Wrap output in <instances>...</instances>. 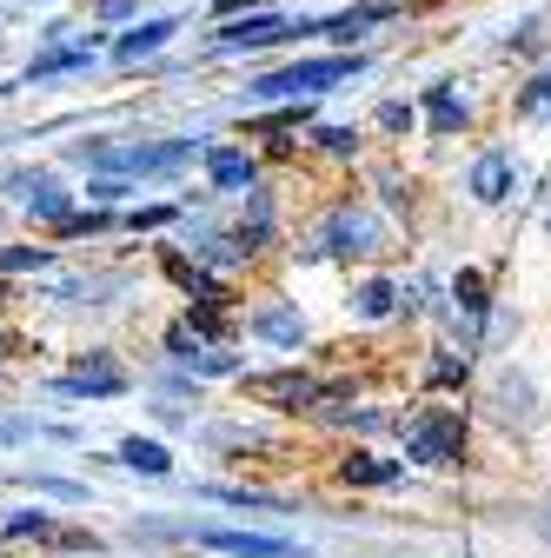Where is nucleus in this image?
<instances>
[{
    "instance_id": "obj_1",
    "label": "nucleus",
    "mask_w": 551,
    "mask_h": 558,
    "mask_svg": "<svg viewBox=\"0 0 551 558\" xmlns=\"http://www.w3.org/2000/svg\"><path fill=\"white\" fill-rule=\"evenodd\" d=\"M353 74H359V60H346V53H319V60H293L286 74H266L259 94H266V100H306V94H326V87L353 81Z\"/></svg>"
},
{
    "instance_id": "obj_2",
    "label": "nucleus",
    "mask_w": 551,
    "mask_h": 558,
    "mask_svg": "<svg viewBox=\"0 0 551 558\" xmlns=\"http://www.w3.org/2000/svg\"><path fill=\"white\" fill-rule=\"evenodd\" d=\"M458 418L452 412H432V418H419V426H412V459H426V465H445V459H458Z\"/></svg>"
},
{
    "instance_id": "obj_3",
    "label": "nucleus",
    "mask_w": 551,
    "mask_h": 558,
    "mask_svg": "<svg viewBox=\"0 0 551 558\" xmlns=\"http://www.w3.org/2000/svg\"><path fill=\"white\" fill-rule=\"evenodd\" d=\"M199 545H213V551H226V558H299V545H286V538H266V532H199Z\"/></svg>"
},
{
    "instance_id": "obj_4",
    "label": "nucleus",
    "mask_w": 551,
    "mask_h": 558,
    "mask_svg": "<svg viewBox=\"0 0 551 558\" xmlns=\"http://www.w3.org/2000/svg\"><path fill=\"white\" fill-rule=\"evenodd\" d=\"M286 34H293V21L259 14V21H233V27H220L213 47H220V53H240V47H272V40H286Z\"/></svg>"
},
{
    "instance_id": "obj_5",
    "label": "nucleus",
    "mask_w": 551,
    "mask_h": 558,
    "mask_svg": "<svg viewBox=\"0 0 551 558\" xmlns=\"http://www.w3.org/2000/svg\"><path fill=\"white\" fill-rule=\"evenodd\" d=\"M186 154H193L186 140H167V147H120V154H94V160L126 167V173H167V167H180Z\"/></svg>"
},
{
    "instance_id": "obj_6",
    "label": "nucleus",
    "mask_w": 551,
    "mask_h": 558,
    "mask_svg": "<svg viewBox=\"0 0 551 558\" xmlns=\"http://www.w3.org/2000/svg\"><path fill=\"white\" fill-rule=\"evenodd\" d=\"M505 186H512V160L505 154H486V160L472 167V193L478 199H505Z\"/></svg>"
},
{
    "instance_id": "obj_7",
    "label": "nucleus",
    "mask_w": 551,
    "mask_h": 558,
    "mask_svg": "<svg viewBox=\"0 0 551 558\" xmlns=\"http://www.w3.org/2000/svg\"><path fill=\"white\" fill-rule=\"evenodd\" d=\"M206 173H213V186H253V160L233 154V147H213V154H206Z\"/></svg>"
},
{
    "instance_id": "obj_8",
    "label": "nucleus",
    "mask_w": 551,
    "mask_h": 558,
    "mask_svg": "<svg viewBox=\"0 0 551 558\" xmlns=\"http://www.w3.org/2000/svg\"><path fill=\"white\" fill-rule=\"evenodd\" d=\"M66 392H120V366H107V360H81L74 373H66Z\"/></svg>"
},
{
    "instance_id": "obj_9",
    "label": "nucleus",
    "mask_w": 551,
    "mask_h": 558,
    "mask_svg": "<svg viewBox=\"0 0 551 558\" xmlns=\"http://www.w3.org/2000/svg\"><path fill=\"white\" fill-rule=\"evenodd\" d=\"M167 34H173V21H147V27H133V34H120V60H140V53L167 47Z\"/></svg>"
},
{
    "instance_id": "obj_10",
    "label": "nucleus",
    "mask_w": 551,
    "mask_h": 558,
    "mask_svg": "<svg viewBox=\"0 0 551 558\" xmlns=\"http://www.w3.org/2000/svg\"><path fill=\"white\" fill-rule=\"evenodd\" d=\"M120 459H126L133 472H147V478H160V472L173 465V459H167V446H154V439H126V446H120Z\"/></svg>"
},
{
    "instance_id": "obj_11",
    "label": "nucleus",
    "mask_w": 551,
    "mask_h": 558,
    "mask_svg": "<svg viewBox=\"0 0 551 558\" xmlns=\"http://www.w3.org/2000/svg\"><path fill=\"white\" fill-rule=\"evenodd\" d=\"M253 392H259V399H299V405H306L319 386H313V379H293V373H280V379H253Z\"/></svg>"
},
{
    "instance_id": "obj_12",
    "label": "nucleus",
    "mask_w": 551,
    "mask_h": 558,
    "mask_svg": "<svg viewBox=\"0 0 551 558\" xmlns=\"http://www.w3.org/2000/svg\"><path fill=\"white\" fill-rule=\"evenodd\" d=\"M346 478H353V485H392V478H399V465H385V459H366V452H359V459H346Z\"/></svg>"
},
{
    "instance_id": "obj_13",
    "label": "nucleus",
    "mask_w": 551,
    "mask_h": 558,
    "mask_svg": "<svg viewBox=\"0 0 551 558\" xmlns=\"http://www.w3.org/2000/svg\"><path fill=\"white\" fill-rule=\"evenodd\" d=\"M27 206H34V214H47V220H66V193L53 180H34L27 186Z\"/></svg>"
},
{
    "instance_id": "obj_14",
    "label": "nucleus",
    "mask_w": 551,
    "mask_h": 558,
    "mask_svg": "<svg viewBox=\"0 0 551 558\" xmlns=\"http://www.w3.org/2000/svg\"><path fill=\"white\" fill-rule=\"evenodd\" d=\"M87 60H94V47H60V53L34 60V81H47V74H66V66H87Z\"/></svg>"
},
{
    "instance_id": "obj_15",
    "label": "nucleus",
    "mask_w": 551,
    "mask_h": 558,
    "mask_svg": "<svg viewBox=\"0 0 551 558\" xmlns=\"http://www.w3.org/2000/svg\"><path fill=\"white\" fill-rule=\"evenodd\" d=\"M259 332H266V339H280V345H293V339H299V313L272 306V313H259Z\"/></svg>"
},
{
    "instance_id": "obj_16",
    "label": "nucleus",
    "mask_w": 551,
    "mask_h": 558,
    "mask_svg": "<svg viewBox=\"0 0 551 558\" xmlns=\"http://www.w3.org/2000/svg\"><path fill=\"white\" fill-rule=\"evenodd\" d=\"M372 21H385V8H359V14H339V21H326V34L332 40H353L359 27H372Z\"/></svg>"
},
{
    "instance_id": "obj_17",
    "label": "nucleus",
    "mask_w": 551,
    "mask_h": 558,
    "mask_svg": "<svg viewBox=\"0 0 551 558\" xmlns=\"http://www.w3.org/2000/svg\"><path fill=\"white\" fill-rule=\"evenodd\" d=\"M359 313H366V319H385V313H392V287H385V279H372V287L359 293Z\"/></svg>"
},
{
    "instance_id": "obj_18",
    "label": "nucleus",
    "mask_w": 551,
    "mask_h": 558,
    "mask_svg": "<svg viewBox=\"0 0 551 558\" xmlns=\"http://www.w3.org/2000/svg\"><path fill=\"white\" fill-rule=\"evenodd\" d=\"M47 253L40 246H8V253H0V272H27V266H40Z\"/></svg>"
},
{
    "instance_id": "obj_19",
    "label": "nucleus",
    "mask_w": 551,
    "mask_h": 558,
    "mask_svg": "<svg viewBox=\"0 0 551 558\" xmlns=\"http://www.w3.org/2000/svg\"><path fill=\"white\" fill-rule=\"evenodd\" d=\"M432 120H439V126H458V120H465V107H458L452 94H432Z\"/></svg>"
}]
</instances>
